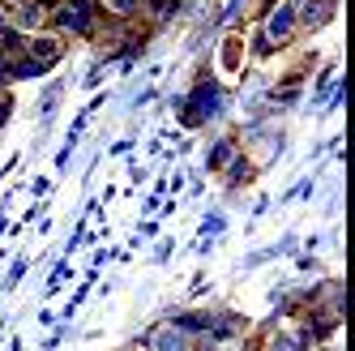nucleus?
<instances>
[{"label": "nucleus", "instance_id": "1", "mask_svg": "<svg viewBox=\"0 0 355 351\" xmlns=\"http://www.w3.org/2000/svg\"><path fill=\"white\" fill-rule=\"evenodd\" d=\"M103 5L98 0H56V9L52 17H47V31H56V35H73V39H94L98 26H103Z\"/></svg>", "mask_w": 355, "mask_h": 351}, {"label": "nucleus", "instance_id": "2", "mask_svg": "<svg viewBox=\"0 0 355 351\" xmlns=\"http://www.w3.org/2000/svg\"><path fill=\"white\" fill-rule=\"evenodd\" d=\"M252 347H257V351H313L317 339H313V330H309V321L283 317V321H274L270 330H261V339L252 343Z\"/></svg>", "mask_w": 355, "mask_h": 351}, {"label": "nucleus", "instance_id": "3", "mask_svg": "<svg viewBox=\"0 0 355 351\" xmlns=\"http://www.w3.org/2000/svg\"><path fill=\"white\" fill-rule=\"evenodd\" d=\"M274 47H287L300 35V22H295V5L291 0H274V5L261 13V26H257Z\"/></svg>", "mask_w": 355, "mask_h": 351}, {"label": "nucleus", "instance_id": "4", "mask_svg": "<svg viewBox=\"0 0 355 351\" xmlns=\"http://www.w3.org/2000/svg\"><path fill=\"white\" fill-rule=\"evenodd\" d=\"M21 56H31L43 73L52 69L60 56H64V35L56 31H39V35H26V43H21Z\"/></svg>", "mask_w": 355, "mask_h": 351}, {"label": "nucleus", "instance_id": "5", "mask_svg": "<svg viewBox=\"0 0 355 351\" xmlns=\"http://www.w3.org/2000/svg\"><path fill=\"white\" fill-rule=\"evenodd\" d=\"M218 103H223V94H218V86H214L210 78H201V82L193 86V99H189V108H184V124H189V129H197L201 120H210V116H218Z\"/></svg>", "mask_w": 355, "mask_h": 351}, {"label": "nucleus", "instance_id": "6", "mask_svg": "<svg viewBox=\"0 0 355 351\" xmlns=\"http://www.w3.org/2000/svg\"><path fill=\"white\" fill-rule=\"evenodd\" d=\"M47 17H52V9H43L39 0H17V5L9 9V22H13L21 35H39V31H47Z\"/></svg>", "mask_w": 355, "mask_h": 351}, {"label": "nucleus", "instance_id": "7", "mask_svg": "<svg viewBox=\"0 0 355 351\" xmlns=\"http://www.w3.org/2000/svg\"><path fill=\"white\" fill-rule=\"evenodd\" d=\"M146 343H150V351H193V339H189V334H184L171 317H167V321H159L155 330H150V339H146Z\"/></svg>", "mask_w": 355, "mask_h": 351}, {"label": "nucleus", "instance_id": "8", "mask_svg": "<svg viewBox=\"0 0 355 351\" xmlns=\"http://www.w3.org/2000/svg\"><path fill=\"white\" fill-rule=\"evenodd\" d=\"M334 9H338V0H300L295 5L300 31H321L325 22H334Z\"/></svg>", "mask_w": 355, "mask_h": 351}, {"label": "nucleus", "instance_id": "9", "mask_svg": "<svg viewBox=\"0 0 355 351\" xmlns=\"http://www.w3.org/2000/svg\"><path fill=\"white\" fill-rule=\"evenodd\" d=\"M248 330V321L240 313H210V339L214 343H240Z\"/></svg>", "mask_w": 355, "mask_h": 351}, {"label": "nucleus", "instance_id": "10", "mask_svg": "<svg viewBox=\"0 0 355 351\" xmlns=\"http://www.w3.org/2000/svg\"><path fill=\"white\" fill-rule=\"evenodd\" d=\"M171 321L180 325V330H184L189 339H201V334H210V313H206V309H193V313H175Z\"/></svg>", "mask_w": 355, "mask_h": 351}, {"label": "nucleus", "instance_id": "11", "mask_svg": "<svg viewBox=\"0 0 355 351\" xmlns=\"http://www.w3.org/2000/svg\"><path fill=\"white\" fill-rule=\"evenodd\" d=\"M236 155H240V146H236V137H218V142L210 146V155H206V167H210V171H223V167L232 163Z\"/></svg>", "mask_w": 355, "mask_h": 351}, {"label": "nucleus", "instance_id": "12", "mask_svg": "<svg viewBox=\"0 0 355 351\" xmlns=\"http://www.w3.org/2000/svg\"><path fill=\"white\" fill-rule=\"evenodd\" d=\"M98 5H103V13L116 17V22H137L141 17V0H98Z\"/></svg>", "mask_w": 355, "mask_h": 351}, {"label": "nucleus", "instance_id": "13", "mask_svg": "<svg viewBox=\"0 0 355 351\" xmlns=\"http://www.w3.org/2000/svg\"><path fill=\"white\" fill-rule=\"evenodd\" d=\"M223 176H227V185H232V189H240V185H248V180H252V163H248L244 155H236L232 163L223 167Z\"/></svg>", "mask_w": 355, "mask_h": 351}, {"label": "nucleus", "instance_id": "14", "mask_svg": "<svg viewBox=\"0 0 355 351\" xmlns=\"http://www.w3.org/2000/svg\"><path fill=\"white\" fill-rule=\"evenodd\" d=\"M274 52H278V47H274V43H270L261 31L252 35V56H257V60H266V56H274Z\"/></svg>", "mask_w": 355, "mask_h": 351}, {"label": "nucleus", "instance_id": "15", "mask_svg": "<svg viewBox=\"0 0 355 351\" xmlns=\"http://www.w3.org/2000/svg\"><path fill=\"white\" fill-rule=\"evenodd\" d=\"M240 47H244L240 39H227V47H223V65H227V69L240 65Z\"/></svg>", "mask_w": 355, "mask_h": 351}, {"label": "nucleus", "instance_id": "16", "mask_svg": "<svg viewBox=\"0 0 355 351\" xmlns=\"http://www.w3.org/2000/svg\"><path fill=\"white\" fill-rule=\"evenodd\" d=\"M257 5H261V9H257V13H266V9H270V5H274V0H257Z\"/></svg>", "mask_w": 355, "mask_h": 351}, {"label": "nucleus", "instance_id": "17", "mask_svg": "<svg viewBox=\"0 0 355 351\" xmlns=\"http://www.w3.org/2000/svg\"><path fill=\"white\" fill-rule=\"evenodd\" d=\"M291 5H300V0H291Z\"/></svg>", "mask_w": 355, "mask_h": 351}]
</instances>
